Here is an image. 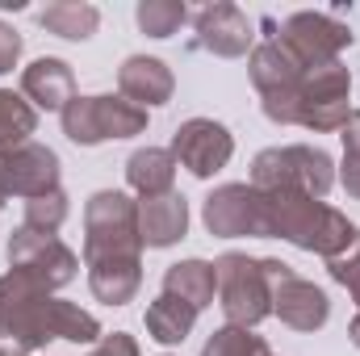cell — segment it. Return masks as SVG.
Returning <instances> with one entry per match:
<instances>
[{
  "instance_id": "4316f807",
  "label": "cell",
  "mask_w": 360,
  "mask_h": 356,
  "mask_svg": "<svg viewBox=\"0 0 360 356\" xmlns=\"http://www.w3.org/2000/svg\"><path fill=\"white\" fill-rule=\"evenodd\" d=\"M63 222H68V197H63V189L25 201V222H21V227H30V231H38V235H55Z\"/></svg>"
},
{
  "instance_id": "603a6c76",
  "label": "cell",
  "mask_w": 360,
  "mask_h": 356,
  "mask_svg": "<svg viewBox=\"0 0 360 356\" xmlns=\"http://www.w3.org/2000/svg\"><path fill=\"white\" fill-rule=\"evenodd\" d=\"M96 21H101V13L92 4H80V0H55V4H46L38 13V25L42 30H51L59 38H72V42L89 38L92 30H96Z\"/></svg>"
},
{
  "instance_id": "d6a6232c",
  "label": "cell",
  "mask_w": 360,
  "mask_h": 356,
  "mask_svg": "<svg viewBox=\"0 0 360 356\" xmlns=\"http://www.w3.org/2000/svg\"><path fill=\"white\" fill-rule=\"evenodd\" d=\"M4 201H8V193H4V184H0V205H4Z\"/></svg>"
},
{
  "instance_id": "ac0fdd59",
  "label": "cell",
  "mask_w": 360,
  "mask_h": 356,
  "mask_svg": "<svg viewBox=\"0 0 360 356\" xmlns=\"http://www.w3.org/2000/svg\"><path fill=\"white\" fill-rule=\"evenodd\" d=\"M21 92L38 105V109H68L76 101V76L63 59H38L21 72Z\"/></svg>"
},
{
  "instance_id": "6da1fadb",
  "label": "cell",
  "mask_w": 360,
  "mask_h": 356,
  "mask_svg": "<svg viewBox=\"0 0 360 356\" xmlns=\"http://www.w3.org/2000/svg\"><path fill=\"white\" fill-rule=\"evenodd\" d=\"M264 197V239H289L302 252H319L327 260H335L360 231L331 205H323L310 193H293V189H276L260 193Z\"/></svg>"
},
{
  "instance_id": "ffe728a7",
  "label": "cell",
  "mask_w": 360,
  "mask_h": 356,
  "mask_svg": "<svg viewBox=\"0 0 360 356\" xmlns=\"http://www.w3.org/2000/svg\"><path fill=\"white\" fill-rule=\"evenodd\" d=\"M126 180H130L134 193H143V201L172 193V180H176V160H172V151H164V147H143V151H134L130 164H126Z\"/></svg>"
},
{
  "instance_id": "52a82bcc",
  "label": "cell",
  "mask_w": 360,
  "mask_h": 356,
  "mask_svg": "<svg viewBox=\"0 0 360 356\" xmlns=\"http://www.w3.org/2000/svg\"><path fill=\"white\" fill-rule=\"evenodd\" d=\"M302 76L306 68L276 42H260L252 51V80L264 96V113L281 126H293L297 122V109H302Z\"/></svg>"
},
{
  "instance_id": "9c48e42d",
  "label": "cell",
  "mask_w": 360,
  "mask_h": 356,
  "mask_svg": "<svg viewBox=\"0 0 360 356\" xmlns=\"http://www.w3.org/2000/svg\"><path fill=\"white\" fill-rule=\"evenodd\" d=\"M276 42L310 72V68L335 63L340 51L352 46V30L344 21H335L331 13H293V17H285Z\"/></svg>"
},
{
  "instance_id": "4fadbf2b",
  "label": "cell",
  "mask_w": 360,
  "mask_h": 356,
  "mask_svg": "<svg viewBox=\"0 0 360 356\" xmlns=\"http://www.w3.org/2000/svg\"><path fill=\"white\" fill-rule=\"evenodd\" d=\"M205 227L210 235L239 239V235H260L264 239V197L252 184H222L205 197Z\"/></svg>"
},
{
  "instance_id": "7402d4cb",
  "label": "cell",
  "mask_w": 360,
  "mask_h": 356,
  "mask_svg": "<svg viewBox=\"0 0 360 356\" xmlns=\"http://www.w3.org/2000/svg\"><path fill=\"white\" fill-rule=\"evenodd\" d=\"M193 323H197V310L184 306L172 293H160V298L147 306V336H151L155 344H180V340L193 331Z\"/></svg>"
},
{
  "instance_id": "30bf717a",
  "label": "cell",
  "mask_w": 360,
  "mask_h": 356,
  "mask_svg": "<svg viewBox=\"0 0 360 356\" xmlns=\"http://www.w3.org/2000/svg\"><path fill=\"white\" fill-rule=\"evenodd\" d=\"M8 265H13V272H25L30 281H38L51 293V289H59L76 276L80 260L68 243H59V235H38V231L21 227L8 239Z\"/></svg>"
},
{
  "instance_id": "2e32d148",
  "label": "cell",
  "mask_w": 360,
  "mask_h": 356,
  "mask_svg": "<svg viewBox=\"0 0 360 356\" xmlns=\"http://www.w3.org/2000/svg\"><path fill=\"white\" fill-rule=\"evenodd\" d=\"M117 89H122V96H126L130 105L151 109V105H168V101H172L176 80H172V72H168L164 59L134 55V59L122 63V72H117Z\"/></svg>"
},
{
  "instance_id": "7c38bea8",
  "label": "cell",
  "mask_w": 360,
  "mask_h": 356,
  "mask_svg": "<svg viewBox=\"0 0 360 356\" xmlns=\"http://www.w3.org/2000/svg\"><path fill=\"white\" fill-rule=\"evenodd\" d=\"M231 155H235V139L214 117H188L176 130V139H172V160L184 164L193 177H201V180L222 172L231 164Z\"/></svg>"
},
{
  "instance_id": "d6986e66",
  "label": "cell",
  "mask_w": 360,
  "mask_h": 356,
  "mask_svg": "<svg viewBox=\"0 0 360 356\" xmlns=\"http://www.w3.org/2000/svg\"><path fill=\"white\" fill-rule=\"evenodd\" d=\"M89 285H92V293H96L101 302L126 306V302L139 293V285H143V265H139V256L96 260V265H89Z\"/></svg>"
},
{
  "instance_id": "5bb4252c",
  "label": "cell",
  "mask_w": 360,
  "mask_h": 356,
  "mask_svg": "<svg viewBox=\"0 0 360 356\" xmlns=\"http://www.w3.org/2000/svg\"><path fill=\"white\" fill-rule=\"evenodd\" d=\"M0 184L17 197H46L59 189V155L42 143H25L0 160Z\"/></svg>"
},
{
  "instance_id": "8fae6325",
  "label": "cell",
  "mask_w": 360,
  "mask_h": 356,
  "mask_svg": "<svg viewBox=\"0 0 360 356\" xmlns=\"http://www.w3.org/2000/svg\"><path fill=\"white\" fill-rule=\"evenodd\" d=\"M269 276H272V310L281 314L285 327L293 331H319L331 319V302L314 281H302L297 272L281 260H269Z\"/></svg>"
},
{
  "instance_id": "e0dca14e",
  "label": "cell",
  "mask_w": 360,
  "mask_h": 356,
  "mask_svg": "<svg viewBox=\"0 0 360 356\" xmlns=\"http://www.w3.org/2000/svg\"><path fill=\"white\" fill-rule=\"evenodd\" d=\"M188 231V205L180 193H164V197H147L139 201V239L143 248H172Z\"/></svg>"
},
{
  "instance_id": "d4e9b609",
  "label": "cell",
  "mask_w": 360,
  "mask_h": 356,
  "mask_svg": "<svg viewBox=\"0 0 360 356\" xmlns=\"http://www.w3.org/2000/svg\"><path fill=\"white\" fill-rule=\"evenodd\" d=\"M184 17H188V8L180 0H143L139 4V30L151 38H172L184 25Z\"/></svg>"
},
{
  "instance_id": "f546056e",
  "label": "cell",
  "mask_w": 360,
  "mask_h": 356,
  "mask_svg": "<svg viewBox=\"0 0 360 356\" xmlns=\"http://www.w3.org/2000/svg\"><path fill=\"white\" fill-rule=\"evenodd\" d=\"M17 59H21V34H17L13 25H4V21H0V76H4V72H13V68H17Z\"/></svg>"
},
{
  "instance_id": "cb8c5ba5",
  "label": "cell",
  "mask_w": 360,
  "mask_h": 356,
  "mask_svg": "<svg viewBox=\"0 0 360 356\" xmlns=\"http://www.w3.org/2000/svg\"><path fill=\"white\" fill-rule=\"evenodd\" d=\"M34 126H38L34 105H30L25 96H17V92L0 89V160H4L8 151L25 147L30 134H34Z\"/></svg>"
},
{
  "instance_id": "7a4b0ae2",
  "label": "cell",
  "mask_w": 360,
  "mask_h": 356,
  "mask_svg": "<svg viewBox=\"0 0 360 356\" xmlns=\"http://www.w3.org/2000/svg\"><path fill=\"white\" fill-rule=\"evenodd\" d=\"M59 298H51L25 272L0 276V356H25L59 340Z\"/></svg>"
},
{
  "instance_id": "1f68e13d",
  "label": "cell",
  "mask_w": 360,
  "mask_h": 356,
  "mask_svg": "<svg viewBox=\"0 0 360 356\" xmlns=\"http://www.w3.org/2000/svg\"><path fill=\"white\" fill-rule=\"evenodd\" d=\"M348 336H352V344H356V348H360V314H356V319H352V331H348Z\"/></svg>"
},
{
  "instance_id": "8992f818",
  "label": "cell",
  "mask_w": 360,
  "mask_h": 356,
  "mask_svg": "<svg viewBox=\"0 0 360 356\" xmlns=\"http://www.w3.org/2000/svg\"><path fill=\"white\" fill-rule=\"evenodd\" d=\"M147 130V109L126 96H76L63 109V134L80 147H96L105 139H130Z\"/></svg>"
},
{
  "instance_id": "f1b7e54d",
  "label": "cell",
  "mask_w": 360,
  "mask_h": 356,
  "mask_svg": "<svg viewBox=\"0 0 360 356\" xmlns=\"http://www.w3.org/2000/svg\"><path fill=\"white\" fill-rule=\"evenodd\" d=\"M327 268H331V276H335L340 285L352 289V298H356V306H360V235L335 256V260H327Z\"/></svg>"
},
{
  "instance_id": "83f0119b",
  "label": "cell",
  "mask_w": 360,
  "mask_h": 356,
  "mask_svg": "<svg viewBox=\"0 0 360 356\" xmlns=\"http://www.w3.org/2000/svg\"><path fill=\"white\" fill-rule=\"evenodd\" d=\"M344 189L360 201V109L344 122Z\"/></svg>"
},
{
  "instance_id": "4dcf8cb0",
  "label": "cell",
  "mask_w": 360,
  "mask_h": 356,
  "mask_svg": "<svg viewBox=\"0 0 360 356\" xmlns=\"http://www.w3.org/2000/svg\"><path fill=\"white\" fill-rule=\"evenodd\" d=\"M89 356H139V344L126 331H113V336H101V344Z\"/></svg>"
},
{
  "instance_id": "3957f363",
  "label": "cell",
  "mask_w": 360,
  "mask_h": 356,
  "mask_svg": "<svg viewBox=\"0 0 360 356\" xmlns=\"http://www.w3.org/2000/svg\"><path fill=\"white\" fill-rule=\"evenodd\" d=\"M335 184V164L327 151L319 147H269L256 155L252 164V189L276 193V189H293V193H310V197H327Z\"/></svg>"
},
{
  "instance_id": "9a60e30c",
  "label": "cell",
  "mask_w": 360,
  "mask_h": 356,
  "mask_svg": "<svg viewBox=\"0 0 360 356\" xmlns=\"http://www.w3.org/2000/svg\"><path fill=\"white\" fill-rule=\"evenodd\" d=\"M197 34H201V46L222 59H239L252 46V21L235 4H205L197 13Z\"/></svg>"
},
{
  "instance_id": "5b68a950",
  "label": "cell",
  "mask_w": 360,
  "mask_h": 356,
  "mask_svg": "<svg viewBox=\"0 0 360 356\" xmlns=\"http://www.w3.org/2000/svg\"><path fill=\"white\" fill-rule=\"evenodd\" d=\"M218 293H222V314L231 327H256L264 314H272V276L269 260L226 252L218 260Z\"/></svg>"
},
{
  "instance_id": "277c9868",
  "label": "cell",
  "mask_w": 360,
  "mask_h": 356,
  "mask_svg": "<svg viewBox=\"0 0 360 356\" xmlns=\"http://www.w3.org/2000/svg\"><path fill=\"white\" fill-rule=\"evenodd\" d=\"M84 265L96 260H117V256H139L143 239H139V201H130L117 189L96 193L84 210Z\"/></svg>"
},
{
  "instance_id": "44dd1931",
  "label": "cell",
  "mask_w": 360,
  "mask_h": 356,
  "mask_svg": "<svg viewBox=\"0 0 360 356\" xmlns=\"http://www.w3.org/2000/svg\"><path fill=\"white\" fill-rule=\"evenodd\" d=\"M214 289H218V268L205 265V260H180L164 272V293L180 298L184 306L201 310L214 302Z\"/></svg>"
},
{
  "instance_id": "ba28073f",
  "label": "cell",
  "mask_w": 360,
  "mask_h": 356,
  "mask_svg": "<svg viewBox=\"0 0 360 356\" xmlns=\"http://www.w3.org/2000/svg\"><path fill=\"white\" fill-rule=\"evenodd\" d=\"M348 92H352V76H348V68L340 59L323 63V68H310L302 76L297 126H306V130H344V122L352 117Z\"/></svg>"
},
{
  "instance_id": "484cf974",
  "label": "cell",
  "mask_w": 360,
  "mask_h": 356,
  "mask_svg": "<svg viewBox=\"0 0 360 356\" xmlns=\"http://www.w3.org/2000/svg\"><path fill=\"white\" fill-rule=\"evenodd\" d=\"M201 356H272V352L252 327H231V323H226V327L205 344Z\"/></svg>"
}]
</instances>
